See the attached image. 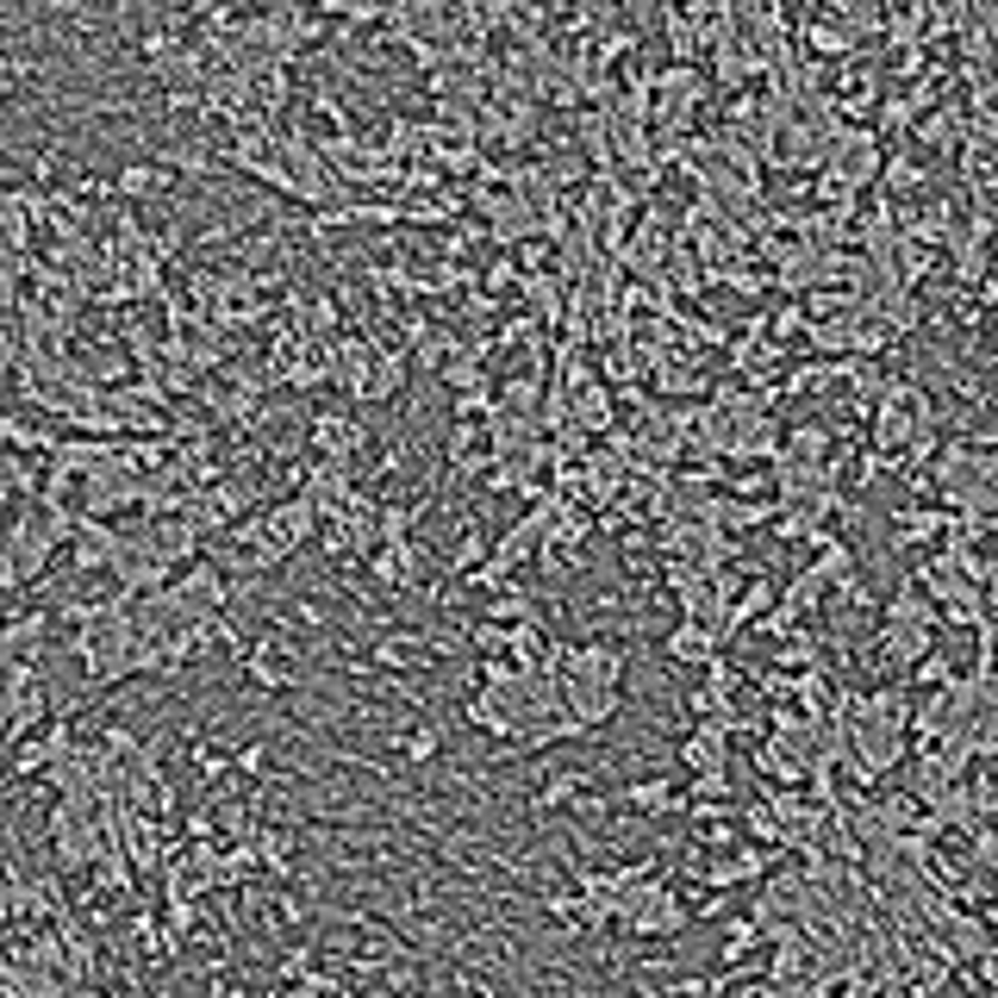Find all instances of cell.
Returning a JSON list of instances; mask_svg holds the SVG:
<instances>
[{
    "instance_id": "2e32d148",
    "label": "cell",
    "mask_w": 998,
    "mask_h": 998,
    "mask_svg": "<svg viewBox=\"0 0 998 998\" xmlns=\"http://www.w3.org/2000/svg\"><path fill=\"white\" fill-rule=\"evenodd\" d=\"M487 550H493L487 524H462V537L444 550V581H462L468 569H481V562H487Z\"/></svg>"
},
{
    "instance_id": "6da1fadb",
    "label": "cell",
    "mask_w": 998,
    "mask_h": 998,
    "mask_svg": "<svg viewBox=\"0 0 998 998\" xmlns=\"http://www.w3.org/2000/svg\"><path fill=\"white\" fill-rule=\"evenodd\" d=\"M880 162H887V150H880V138H873L868 126H842L837 138L824 144V175H837L849 194H861L880 175Z\"/></svg>"
},
{
    "instance_id": "d6986e66",
    "label": "cell",
    "mask_w": 998,
    "mask_h": 998,
    "mask_svg": "<svg viewBox=\"0 0 998 998\" xmlns=\"http://www.w3.org/2000/svg\"><path fill=\"white\" fill-rule=\"evenodd\" d=\"M394 749H399V761H406V768H431V761H437V749H444V730L437 724H406L394 737Z\"/></svg>"
},
{
    "instance_id": "4fadbf2b",
    "label": "cell",
    "mask_w": 998,
    "mask_h": 998,
    "mask_svg": "<svg viewBox=\"0 0 998 998\" xmlns=\"http://www.w3.org/2000/svg\"><path fill=\"white\" fill-rule=\"evenodd\" d=\"M581 792H593V774H586V768H550V774H543V787H537V799H531V811H537V818H550V811H569Z\"/></svg>"
},
{
    "instance_id": "5b68a950",
    "label": "cell",
    "mask_w": 998,
    "mask_h": 998,
    "mask_svg": "<svg viewBox=\"0 0 998 998\" xmlns=\"http://www.w3.org/2000/svg\"><path fill=\"white\" fill-rule=\"evenodd\" d=\"M868 650L880 655V668H892V674L905 681V674H911V668H918L923 655L936 650V631H923V624H880Z\"/></svg>"
},
{
    "instance_id": "f546056e",
    "label": "cell",
    "mask_w": 998,
    "mask_h": 998,
    "mask_svg": "<svg viewBox=\"0 0 998 998\" xmlns=\"http://www.w3.org/2000/svg\"><path fill=\"white\" fill-rule=\"evenodd\" d=\"M686 911H693L699 923H718V918H730V892H712V887H705L693 905H686Z\"/></svg>"
},
{
    "instance_id": "484cf974",
    "label": "cell",
    "mask_w": 998,
    "mask_h": 998,
    "mask_svg": "<svg viewBox=\"0 0 998 998\" xmlns=\"http://www.w3.org/2000/svg\"><path fill=\"white\" fill-rule=\"evenodd\" d=\"M313 967H318V942H294V949L275 961V974H281V986H294V980H306Z\"/></svg>"
},
{
    "instance_id": "277c9868",
    "label": "cell",
    "mask_w": 998,
    "mask_h": 998,
    "mask_svg": "<svg viewBox=\"0 0 998 998\" xmlns=\"http://www.w3.org/2000/svg\"><path fill=\"white\" fill-rule=\"evenodd\" d=\"M244 681L256 686V693H287V686H300V662H294V655L281 650V636H250V643H244Z\"/></svg>"
},
{
    "instance_id": "4dcf8cb0",
    "label": "cell",
    "mask_w": 998,
    "mask_h": 998,
    "mask_svg": "<svg viewBox=\"0 0 998 998\" xmlns=\"http://www.w3.org/2000/svg\"><path fill=\"white\" fill-rule=\"evenodd\" d=\"M162 112H213L207 88H181V95H162Z\"/></svg>"
},
{
    "instance_id": "30bf717a",
    "label": "cell",
    "mask_w": 998,
    "mask_h": 998,
    "mask_svg": "<svg viewBox=\"0 0 998 998\" xmlns=\"http://www.w3.org/2000/svg\"><path fill=\"white\" fill-rule=\"evenodd\" d=\"M175 188V175L162 169V162H150V157H131L126 169L112 175V194L126 200V207H138V200H157V194H169Z\"/></svg>"
},
{
    "instance_id": "3957f363",
    "label": "cell",
    "mask_w": 998,
    "mask_h": 998,
    "mask_svg": "<svg viewBox=\"0 0 998 998\" xmlns=\"http://www.w3.org/2000/svg\"><path fill=\"white\" fill-rule=\"evenodd\" d=\"M555 674L574 681V686H624L631 650H624V643H574V650H562V668H555Z\"/></svg>"
},
{
    "instance_id": "7c38bea8",
    "label": "cell",
    "mask_w": 998,
    "mask_h": 998,
    "mask_svg": "<svg viewBox=\"0 0 998 998\" xmlns=\"http://www.w3.org/2000/svg\"><path fill=\"white\" fill-rule=\"evenodd\" d=\"M662 650H668V662H681V668H705L712 655H724V643H718L705 624H693V619H681L674 631L662 636Z\"/></svg>"
},
{
    "instance_id": "44dd1931",
    "label": "cell",
    "mask_w": 998,
    "mask_h": 998,
    "mask_svg": "<svg viewBox=\"0 0 998 998\" xmlns=\"http://www.w3.org/2000/svg\"><path fill=\"white\" fill-rule=\"evenodd\" d=\"M181 45H188V26H181V19H157V26H144V32H138V57H144V63H162V57H175Z\"/></svg>"
},
{
    "instance_id": "8992f818",
    "label": "cell",
    "mask_w": 998,
    "mask_h": 998,
    "mask_svg": "<svg viewBox=\"0 0 998 998\" xmlns=\"http://www.w3.org/2000/svg\"><path fill=\"white\" fill-rule=\"evenodd\" d=\"M263 524H269V537L294 555V550H306V543L318 537V506L306 500V493H281L275 506H263Z\"/></svg>"
},
{
    "instance_id": "cb8c5ba5",
    "label": "cell",
    "mask_w": 998,
    "mask_h": 998,
    "mask_svg": "<svg viewBox=\"0 0 998 998\" xmlns=\"http://www.w3.org/2000/svg\"><path fill=\"white\" fill-rule=\"evenodd\" d=\"M543 911H550V918L562 923L569 936H586V905H581V892H574V887L550 892V899H543Z\"/></svg>"
},
{
    "instance_id": "ac0fdd59",
    "label": "cell",
    "mask_w": 998,
    "mask_h": 998,
    "mask_svg": "<svg viewBox=\"0 0 998 998\" xmlns=\"http://www.w3.org/2000/svg\"><path fill=\"white\" fill-rule=\"evenodd\" d=\"M157 162L175 175V181H181V175H188V181H207V175L219 169V157H213L207 144H169V150H162Z\"/></svg>"
},
{
    "instance_id": "5bb4252c",
    "label": "cell",
    "mask_w": 998,
    "mask_h": 998,
    "mask_svg": "<svg viewBox=\"0 0 998 998\" xmlns=\"http://www.w3.org/2000/svg\"><path fill=\"white\" fill-rule=\"evenodd\" d=\"M780 456H792V462H824L830 449H837V431L830 425H818V418H792L787 431H780Z\"/></svg>"
},
{
    "instance_id": "9c48e42d",
    "label": "cell",
    "mask_w": 998,
    "mask_h": 998,
    "mask_svg": "<svg viewBox=\"0 0 998 998\" xmlns=\"http://www.w3.org/2000/svg\"><path fill=\"white\" fill-rule=\"evenodd\" d=\"M942 524H949V506L911 500V506L892 512V537H899V550H923V543H942Z\"/></svg>"
},
{
    "instance_id": "603a6c76",
    "label": "cell",
    "mask_w": 998,
    "mask_h": 998,
    "mask_svg": "<svg viewBox=\"0 0 998 998\" xmlns=\"http://www.w3.org/2000/svg\"><path fill=\"white\" fill-rule=\"evenodd\" d=\"M755 942H761V930H755V918L743 911V918H724V949H718V955H724V967H743V955L755 949Z\"/></svg>"
},
{
    "instance_id": "d6a6232c",
    "label": "cell",
    "mask_w": 998,
    "mask_h": 998,
    "mask_svg": "<svg viewBox=\"0 0 998 998\" xmlns=\"http://www.w3.org/2000/svg\"><path fill=\"white\" fill-rule=\"evenodd\" d=\"M57 169H63V157H57V150H38V157H32V175H38V181H57Z\"/></svg>"
},
{
    "instance_id": "f1b7e54d",
    "label": "cell",
    "mask_w": 998,
    "mask_h": 998,
    "mask_svg": "<svg viewBox=\"0 0 998 998\" xmlns=\"http://www.w3.org/2000/svg\"><path fill=\"white\" fill-rule=\"evenodd\" d=\"M849 462H856V468H849V481H856V493H868L873 481L887 475V456H880V449H856V456H849Z\"/></svg>"
},
{
    "instance_id": "7402d4cb",
    "label": "cell",
    "mask_w": 998,
    "mask_h": 998,
    "mask_svg": "<svg viewBox=\"0 0 998 998\" xmlns=\"http://www.w3.org/2000/svg\"><path fill=\"white\" fill-rule=\"evenodd\" d=\"M955 674H961V668H955V655L930 650L918 668H911V674H905V686H911V693H918V686H923V693H942V686H949Z\"/></svg>"
},
{
    "instance_id": "8fae6325",
    "label": "cell",
    "mask_w": 998,
    "mask_h": 998,
    "mask_svg": "<svg viewBox=\"0 0 998 998\" xmlns=\"http://www.w3.org/2000/svg\"><path fill=\"white\" fill-rule=\"evenodd\" d=\"M681 761L693 768V774H718V768H737V755H730V737L712 724H693L681 737Z\"/></svg>"
},
{
    "instance_id": "e0dca14e",
    "label": "cell",
    "mask_w": 998,
    "mask_h": 998,
    "mask_svg": "<svg viewBox=\"0 0 998 998\" xmlns=\"http://www.w3.org/2000/svg\"><path fill=\"white\" fill-rule=\"evenodd\" d=\"M774 605H787L792 619H806V624H811L818 612H824V581H818L811 569H799L787 586H780V600H774Z\"/></svg>"
},
{
    "instance_id": "d4e9b609",
    "label": "cell",
    "mask_w": 998,
    "mask_h": 998,
    "mask_svg": "<svg viewBox=\"0 0 998 998\" xmlns=\"http://www.w3.org/2000/svg\"><path fill=\"white\" fill-rule=\"evenodd\" d=\"M524 619H537V605L524 600L518 586H500L487 600V624H524Z\"/></svg>"
},
{
    "instance_id": "9a60e30c",
    "label": "cell",
    "mask_w": 998,
    "mask_h": 998,
    "mask_svg": "<svg viewBox=\"0 0 998 998\" xmlns=\"http://www.w3.org/2000/svg\"><path fill=\"white\" fill-rule=\"evenodd\" d=\"M880 624H923V631H936V600H923L911 581H899L887 593V605H880Z\"/></svg>"
},
{
    "instance_id": "52a82bcc",
    "label": "cell",
    "mask_w": 998,
    "mask_h": 998,
    "mask_svg": "<svg viewBox=\"0 0 998 998\" xmlns=\"http://www.w3.org/2000/svg\"><path fill=\"white\" fill-rule=\"evenodd\" d=\"M406 375H413L406 349H399V344H375V363H368V375L349 387V399H363V406H381V399H394L399 387H406Z\"/></svg>"
},
{
    "instance_id": "ffe728a7",
    "label": "cell",
    "mask_w": 998,
    "mask_h": 998,
    "mask_svg": "<svg viewBox=\"0 0 998 998\" xmlns=\"http://www.w3.org/2000/svg\"><path fill=\"white\" fill-rule=\"evenodd\" d=\"M181 761H188V774L200 780V787H225V780H231V755H225L219 743H200V737H194Z\"/></svg>"
},
{
    "instance_id": "ba28073f",
    "label": "cell",
    "mask_w": 998,
    "mask_h": 998,
    "mask_svg": "<svg viewBox=\"0 0 998 998\" xmlns=\"http://www.w3.org/2000/svg\"><path fill=\"white\" fill-rule=\"evenodd\" d=\"M624 811H636V818H674L681 811V787L668 774H643V780H624L619 792H612Z\"/></svg>"
},
{
    "instance_id": "836d02e7",
    "label": "cell",
    "mask_w": 998,
    "mask_h": 998,
    "mask_svg": "<svg viewBox=\"0 0 998 998\" xmlns=\"http://www.w3.org/2000/svg\"><path fill=\"white\" fill-rule=\"evenodd\" d=\"M493 998H500V992H493Z\"/></svg>"
},
{
    "instance_id": "7a4b0ae2",
    "label": "cell",
    "mask_w": 998,
    "mask_h": 998,
    "mask_svg": "<svg viewBox=\"0 0 998 998\" xmlns=\"http://www.w3.org/2000/svg\"><path fill=\"white\" fill-rule=\"evenodd\" d=\"M368 449V425L349 406H318L313 418H306V456H344L356 462Z\"/></svg>"
},
{
    "instance_id": "1f68e13d",
    "label": "cell",
    "mask_w": 998,
    "mask_h": 998,
    "mask_svg": "<svg viewBox=\"0 0 998 998\" xmlns=\"http://www.w3.org/2000/svg\"><path fill=\"white\" fill-rule=\"evenodd\" d=\"M275 918H281L287 930H300V923H306V905L294 899V892H281V899H275Z\"/></svg>"
},
{
    "instance_id": "83f0119b",
    "label": "cell",
    "mask_w": 998,
    "mask_h": 998,
    "mask_svg": "<svg viewBox=\"0 0 998 998\" xmlns=\"http://www.w3.org/2000/svg\"><path fill=\"white\" fill-rule=\"evenodd\" d=\"M468 650H481V655H506V624H487V619H475L468 624Z\"/></svg>"
},
{
    "instance_id": "4316f807",
    "label": "cell",
    "mask_w": 998,
    "mask_h": 998,
    "mask_svg": "<svg viewBox=\"0 0 998 998\" xmlns=\"http://www.w3.org/2000/svg\"><path fill=\"white\" fill-rule=\"evenodd\" d=\"M231 774H238V780H263V774H269V743H238V749H231Z\"/></svg>"
}]
</instances>
